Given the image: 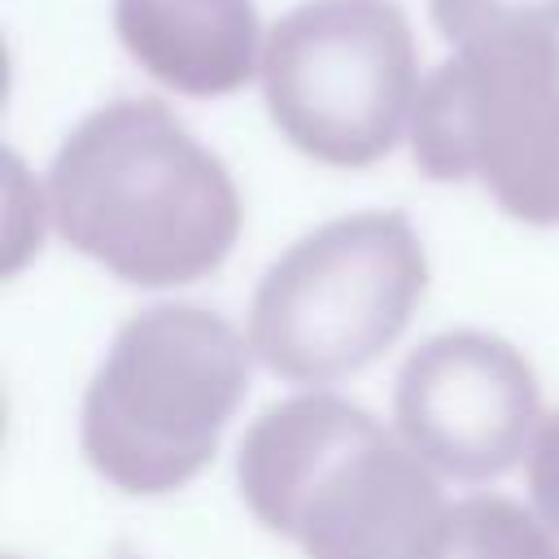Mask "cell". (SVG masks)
Returning a JSON list of instances; mask_svg holds the SVG:
<instances>
[{
	"mask_svg": "<svg viewBox=\"0 0 559 559\" xmlns=\"http://www.w3.org/2000/svg\"><path fill=\"white\" fill-rule=\"evenodd\" d=\"M57 236L140 288L214 275L245 223L227 166L162 105L92 109L48 166Z\"/></svg>",
	"mask_w": 559,
	"mask_h": 559,
	"instance_id": "1",
	"label": "cell"
},
{
	"mask_svg": "<svg viewBox=\"0 0 559 559\" xmlns=\"http://www.w3.org/2000/svg\"><path fill=\"white\" fill-rule=\"evenodd\" d=\"M236 480L249 511L306 559H432L450 515L428 463L371 411L323 389L245 428Z\"/></svg>",
	"mask_w": 559,
	"mask_h": 559,
	"instance_id": "2",
	"label": "cell"
},
{
	"mask_svg": "<svg viewBox=\"0 0 559 559\" xmlns=\"http://www.w3.org/2000/svg\"><path fill=\"white\" fill-rule=\"evenodd\" d=\"M249 389L245 336L205 306L131 314L83 393L79 441L122 493H170L218 450Z\"/></svg>",
	"mask_w": 559,
	"mask_h": 559,
	"instance_id": "3",
	"label": "cell"
},
{
	"mask_svg": "<svg viewBox=\"0 0 559 559\" xmlns=\"http://www.w3.org/2000/svg\"><path fill=\"white\" fill-rule=\"evenodd\" d=\"M424 288L428 258L402 210L332 218L258 280L249 349L293 384L345 380L406 332Z\"/></svg>",
	"mask_w": 559,
	"mask_h": 559,
	"instance_id": "4",
	"label": "cell"
},
{
	"mask_svg": "<svg viewBox=\"0 0 559 559\" xmlns=\"http://www.w3.org/2000/svg\"><path fill=\"white\" fill-rule=\"evenodd\" d=\"M411 153L428 179H476L502 214L559 227V35L459 44L419 87Z\"/></svg>",
	"mask_w": 559,
	"mask_h": 559,
	"instance_id": "5",
	"label": "cell"
},
{
	"mask_svg": "<svg viewBox=\"0 0 559 559\" xmlns=\"http://www.w3.org/2000/svg\"><path fill=\"white\" fill-rule=\"evenodd\" d=\"M411 22L389 0H306L262 39V96L284 140L341 170L393 153L419 100Z\"/></svg>",
	"mask_w": 559,
	"mask_h": 559,
	"instance_id": "6",
	"label": "cell"
},
{
	"mask_svg": "<svg viewBox=\"0 0 559 559\" xmlns=\"http://www.w3.org/2000/svg\"><path fill=\"white\" fill-rule=\"evenodd\" d=\"M542 419V389L528 358L489 332H441L397 371L393 424L402 441L454 480L511 472Z\"/></svg>",
	"mask_w": 559,
	"mask_h": 559,
	"instance_id": "7",
	"label": "cell"
},
{
	"mask_svg": "<svg viewBox=\"0 0 559 559\" xmlns=\"http://www.w3.org/2000/svg\"><path fill=\"white\" fill-rule=\"evenodd\" d=\"M122 48L179 96H231L262 74L253 0H114Z\"/></svg>",
	"mask_w": 559,
	"mask_h": 559,
	"instance_id": "8",
	"label": "cell"
},
{
	"mask_svg": "<svg viewBox=\"0 0 559 559\" xmlns=\"http://www.w3.org/2000/svg\"><path fill=\"white\" fill-rule=\"evenodd\" d=\"M432 559H559L550 524L502 493H472L450 507Z\"/></svg>",
	"mask_w": 559,
	"mask_h": 559,
	"instance_id": "9",
	"label": "cell"
},
{
	"mask_svg": "<svg viewBox=\"0 0 559 559\" xmlns=\"http://www.w3.org/2000/svg\"><path fill=\"white\" fill-rule=\"evenodd\" d=\"M437 31L459 48L515 31L559 35V0H428Z\"/></svg>",
	"mask_w": 559,
	"mask_h": 559,
	"instance_id": "10",
	"label": "cell"
},
{
	"mask_svg": "<svg viewBox=\"0 0 559 559\" xmlns=\"http://www.w3.org/2000/svg\"><path fill=\"white\" fill-rule=\"evenodd\" d=\"M528 493L550 533H559V411L537 424V437L528 445Z\"/></svg>",
	"mask_w": 559,
	"mask_h": 559,
	"instance_id": "11",
	"label": "cell"
},
{
	"mask_svg": "<svg viewBox=\"0 0 559 559\" xmlns=\"http://www.w3.org/2000/svg\"><path fill=\"white\" fill-rule=\"evenodd\" d=\"M114 559H140V555H131V550H122V555H114Z\"/></svg>",
	"mask_w": 559,
	"mask_h": 559,
	"instance_id": "12",
	"label": "cell"
}]
</instances>
